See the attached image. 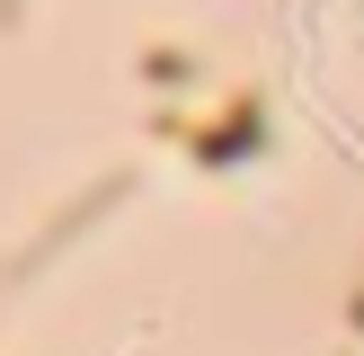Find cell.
Returning <instances> with one entry per match:
<instances>
[{
    "label": "cell",
    "mask_w": 364,
    "mask_h": 356,
    "mask_svg": "<svg viewBox=\"0 0 364 356\" xmlns=\"http://www.w3.org/2000/svg\"><path fill=\"white\" fill-rule=\"evenodd\" d=\"M124 196H134V169H116V178H89V187H80V196H71V205H63V214H53V223H45V231H36V241H27V249H18V276H36V267H45V258H53V249H71V241H80V231H89V223H98V214H116V205H124Z\"/></svg>",
    "instance_id": "cell-1"
}]
</instances>
